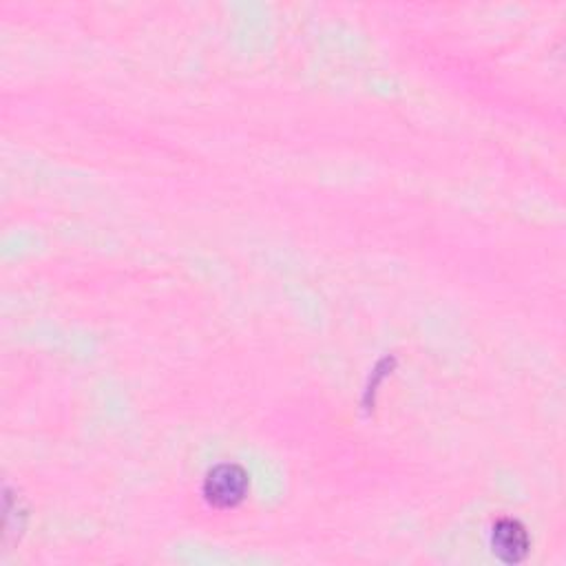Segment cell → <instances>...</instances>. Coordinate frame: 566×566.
<instances>
[{"instance_id": "obj_1", "label": "cell", "mask_w": 566, "mask_h": 566, "mask_svg": "<svg viewBox=\"0 0 566 566\" xmlns=\"http://www.w3.org/2000/svg\"><path fill=\"white\" fill-rule=\"evenodd\" d=\"M248 493V473L234 462L212 467L203 480V495L217 509H232L243 502Z\"/></svg>"}, {"instance_id": "obj_2", "label": "cell", "mask_w": 566, "mask_h": 566, "mask_svg": "<svg viewBox=\"0 0 566 566\" xmlns=\"http://www.w3.org/2000/svg\"><path fill=\"white\" fill-rule=\"evenodd\" d=\"M531 539L522 522L500 517L491 528V551L504 564H517L528 555Z\"/></svg>"}]
</instances>
